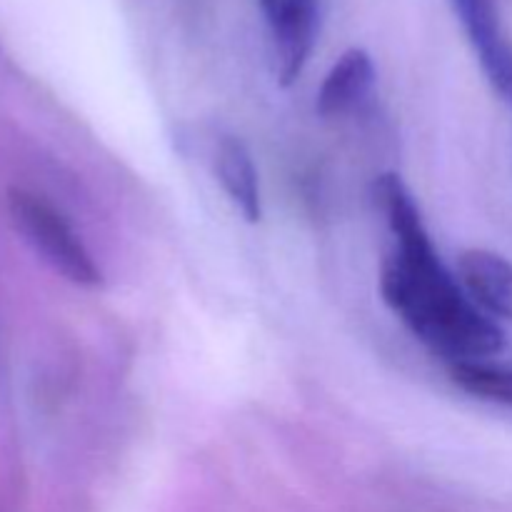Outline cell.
<instances>
[{"mask_svg": "<svg viewBox=\"0 0 512 512\" xmlns=\"http://www.w3.org/2000/svg\"><path fill=\"white\" fill-rule=\"evenodd\" d=\"M273 45L275 78L293 85L308 65L318 38V0H260Z\"/></svg>", "mask_w": 512, "mask_h": 512, "instance_id": "cell-3", "label": "cell"}, {"mask_svg": "<svg viewBox=\"0 0 512 512\" xmlns=\"http://www.w3.org/2000/svg\"><path fill=\"white\" fill-rule=\"evenodd\" d=\"M448 368L450 380L463 393L485 403L512 408V368L490 365L483 360H463V363H450Z\"/></svg>", "mask_w": 512, "mask_h": 512, "instance_id": "cell-8", "label": "cell"}, {"mask_svg": "<svg viewBox=\"0 0 512 512\" xmlns=\"http://www.w3.org/2000/svg\"><path fill=\"white\" fill-rule=\"evenodd\" d=\"M460 285L490 318L512 320V263L485 248H470L458 258Z\"/></svg>", "mask_w": 512, "mask_h": 512, "instance_id": "cell-5", "label": "cell"}, {"mask_svg": "<svg viewBox=\"0 0 512 512\" xmlns=\"http://www.w3.org/2000/svg\"><path fill=\"white\" fill-rule=\"evenodd\" d=\"M453 8L488 83L512 100V40L503 28L498 0H453Z\"/></svg>", "mask_w": 512, "mask_h": 512, "instance_id": "cell-4", "label": "cell"}, {"mask_svg": "<svg viewBox=\"0 0 512 512\" xmlns=\"http://www.w3.org/2000/svg\"><path fill=\"white\" fill-rule=\"evenodd\" d=\"M215 175L238 213L248 223H258L263 218L258 170H255L253 155L243 140L233 138V135L220 138L218 148H215Z\"/></svg>", "mask_w": 512, "mask_h": 512, "instance_id": "cell-7", "label": "cell"}, {"mask_svg": "<svg viewBox=\"0 0 512 512\" xmlns=\"http://www.w3.org/2000/svg\"><path fill=\"white\" fill-rule=\"evenodd\" d=\"M373 193L395 235V253L385 258L380 273V293L388 308L448 365L498 355L505 348L503 328L445 268L403 178L380 175Z\"/></svg>", "mask_w": 512, "mask_h": 512, "instance_id": "cell-1", "label": "cell"}, {"mask_svg": "<svg viewBox=\"0 0 512 512\" xmlns=\"http://www.w3.org/2000/svg\"><path fill=\"white\" fill-rule=\"evenodd\" d=\"M8 213L25 243L65 280L80 288L103 285V273L90 250L53 205L28 190H10Z\"/></svg>", "mask_w": 512, "mask_h": 512, "instance_id": "cell-2", "label": "cell"}, {"mask_svg": "<svg viewBox=\"0 0 512 512\" xmlns=\"http://www.w3.org/2000/svg\"><path fill=\"white\" fill-rule=\"evenodd\" d=\"M375 85V65L368 50L350 48L325 75L315 98V110L323 118H335L358 108Z\"/></svg>", "mask_w": 512, "mask_h": 512, "instance_id": "cell-6", "label": "cell"}]
</instances>
